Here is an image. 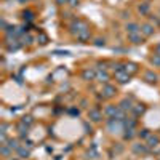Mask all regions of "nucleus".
Instances as JSON below:
<instances>
[{
    "label": "nucleus",
    "instance_id": "nucleus-1",
    "mask_svg": "<svg viewBox=\"0 0 160 160\" xmlns=\"http://www.w3.org/2000/svg\"><path fill=\"white\" fill-rule=\"evenodd\" d=\"M115 78L118 80L120 83H126L128 80H130V74H128V72H115Z\"/></svg>",
    "mask_w": 160,
    "mask_h": 160
},
{
    "label": "nucleus",
    "instance_id": "nucleus-2",
    "mask_svg": "<svg viewBox=\"0 0 160 160\" xmlns=\"http://www.w3.org/2000/svg\"><path fill=\"white\" fill-rule=\"evenodd\" d=\"M77 38L82 40V42H83V40H88V38H90V30H88V27H86V29H82L80 32H77Z\"/></svg>",
    "mask_w": 160,
    "mask_h": 160
},
{
    "label": "nucleus",
    "instance_id": "nucleus-3",
    "mask_svg": "<svg viewBox=\"0 0 160 160\" xmlns=\"http://www.w3.org/2000/svg\"><path fill=\"white\" fill-rule=\"evenodd\" d=\"M139 29H141V27L138 26V24H134V22L126 24V30H128V34H138Z\"/></svg>",
    "mask_w": 160,
    "mask_h": 160
},
{
    "label": "nucleus",
    "instance_id": "nucleus-4",
    "mask_svg": "<svg viewBox=\"0 0 160 160\" xmlns=\"http://www.w3.org/2000/svg\"><path fill=\"white\" fill-rule=\"evenodd\" d=\"M104 96H106V98H110V96H114V93H115V88L114 86H110V85H106L104 86Z\"/></svg>",
    "mask_w": 160,
    "mask_h": 160
},
{
    "label": "nucleus",
    "instance_id": "nucleus-5",
    "mask_svg": "<svg viewBox=\"0 0 160 160\" xmlns=\"http://www.w3.org/2000/svg\"><path fill=\"white\" fill-rule=\"evenodd\" d=\"M141 30H142L144 35H152L154 34V27H152L150 24H144V26L141 27Z\"/></svg>",
    "mask_w": 160,
    "mask_h": 160
},
{
    "label": "nucleus",
    "instance_id": "nucleus-6",
    "mask_svg": "<svg viewBox=\"0 0 160 160\" xmlns=\"http://www.w3.org/2000/svg\"><path fill=\"white\" fill-rule=\"evenodd\" d=\"M128 38H130L133 43H136V45H138V43H142V37H141L139 34H128Z\"/></svg>",
    "mask_w": 160,
    "mask_h": 160
},
{
    "label": "nucleus",
    "instance_id": "nucleus-7",
    "mask_svg": "<svg viewBox=\"0 0 160 160\" xmlns=\"http://www.w3.org/2000/svg\"><path fill=\"white\" fill-rule=\"evenodd\" d=\"M82 75H83V78H85V80H93L96 74H94V70L86 69V70H83V74H82Z\"/></svg>",
    "mask_w": 160,
    "mask_h": 160
},
{
    "label": "nucleus",
    "instance_id": "nucleus-8",
    "mask_svg": "<svg viewBox=\"0 0 160 160\" xmlns=\"http://www.w3.org/2000/svg\"><path fill=\"white\" fill-rule=\"evenodd\" d=\"M157 144H158V136H149V139H147V146H150V147H154V146H157Z\"/></svg>",
    "mask_w": 160,
    "mask_h": 160
},
{
    "label": "nucleus",
    "instance_id": "nucleus-9",
    "mask_svg": "<svg viewBox=\"0 0 160 160\" xmlns=\"http://www.w3.org/2000/svg\"><path fill=\"white\" fill-rule=\"evenodd\" d=\"M90 117L94 120V122H99V120H101V114H99L96 109H91V110H90Z\"/></svg>",
    "mask_w": 160,
    "mask_h": 160
},
{
    "label": "nucleus",
    "instance_id": "nucleus-10",
    "mask_svg": "<svg viewBox=\"0 0 160 160\" xmlns=\"http://www.w3.org/2000/svg\"><path fill=\"white\" fill-rule=\"evenodd\" d=\"M146 80H147L149 83H155L157 82V75L154 74V72H147V74H146Z\"/></svg>",
    "mask_w": 160,
    "mask_h": 160
},
{
    "label": "nucleus",
    "instance_id": "nucleus-11",
    "mask_svg": "<svg viewBox=\"0 0 160 160\" xmlns=\"http://www.w3.org/2000/svg\"><path fill=\"white\" fill-rule=\"evenodd\" d=\"M120 107H122V110H126V109H133L131 102H130V101H126V99L120 102Z\"/></svg>",
    "mask_w": 160,
    "mask_h": 160
},
{
    "label": "nucleus",
    "instance_id": "nucleus-12",
    "mask_svg": "<svg viewBox=\"0 0 160 160\" xmlns=\"http://www.w3.org/2000/svg\"><path fill=\"white\" fill-rule=\"evenodd\" d=\"M98 78L101 80V82H107V80H109V75L106 74V72H99V74H98Z\"/></svg>",
    "mask_w": 160,
    "mask_h": 160
},
{
    "label": "nucleus",
    "instance_id": "nucleus-13",
    "mask_svg": "<svg viewBox=\"0 0 160 160\" xmlns=\"http://www.w3.org/2000/svg\"><path fill=\"white\" fill-rule=\"evenodd\" d=\"M133 149H134V152H141V154H146L147 152V147H144V146H134Z\"/></svg>",
    "mask_w": 160,
    "mask_h": 160
},
{
    "label": "nucleus",
    "instance_id": "nucleus-14",
    "mask_svg": "<svg viewBox=\"0 0 160 160\" xmlns=\"http://www.w3.org/2000/svg\"><path fill=\"white\" fill-rule=\"evenodd\" d=\"M18 152H19V155H21V157H29V150H24V149H21V147H19V149H18Z\"/></svg>",
    "mask_w": 160,
    "mask_h": 160
},
{
    "label": "nucleus",
    "instance_id": "nucleus-15",
    "mask_svg": "<svg viewBox=\"0 0 160 160\" xmlns=\"http://www.w3.org/2000/svg\"><path fill=\"white\" fill-rule=\"evenodd\" d=\"M139 136H141V138H149L150 133H149V130H142V131L139 133Z\"/></svg>",
    "mask_w": 160,
    "mask_h": 160
},
{
    "label": "nucleus",
    "instance_id": "nucleus-16",
    "mask_svg": "<svg viewBox=\"0 0 160 160\" xmlns=\"http://www.w3.org/2000/svg\"><path fill=\"white\" fill-rule=\"evenodd\" d=\"M32 18H34V16H32V13H30V11H27V13L24 11V19H27V21H30Z\"/></svg>",
    "mask_w": 160,
    "mask_h": 160
},
{
    "label": "nucleus",
    "instance_id": "nucleus-17",
    "mask_svg": "<svg viewBox=\"0 0 160 160\" xmlns=\"http://www.w3.org/2000/svg\"><path fill=\"white\" fill-rule=\"evenodd\" d=\"M22 123H24V125H26V123L30 125V123H32V118H30V117H24V118H22Z\"/></svg>",
    "mask_w": 160,
    "mask_h": 160
},
{
    "label": "nucleus",
    "instance_id": "nucleus-18",
    "mask_svg": "<svg viewBox=\"0 0 160 160\" xmlns=\"http://www.w3.org/2000/svg\"><path fill=\"white\" fill-rule=\"evenodd\" d=\"M67 2H69L70 6H77L78 5V0H67Z\"/></svg>",
    "mask_w": 160,
    "mask_h": 160
},
{
    "label": "nucleus",
    "instance_id": "nucleus-19",
    "mask_svg": "<svg viewBox=\"0 0 160 160\" xmlns=\"http://www.w3.org/2000/svg\"><path fill=\"white\" fill-rule=\"evenodd\" d=\"M134 112H136V114H141V112H144V107H142V106H141V107H139V106L134 107Z\"/></svg>",
    "mask_w": 160,
    "mask_h": 160
},
{
    "label": "nucleus",
    "instance_id": "nucleus-20",
    "mask_svg": "<svg viewBox=\"0 0 160 160\" xmlns=\"http://www.w3.org/2000/svg\"><path fill=\"white\" fill-rule=\"evenodd\" d=\"M152 62H154V64H160V56H154V58H152Z\"/></svg>",
    "mask_w": 160,
    "mask_h": 160
},
{
    "label": "nucleus",
    "instance_id": "nucleus-21",
    "mask_svg": "<svg viewBox=\"0 0 160 160\" xmlns=\"http://www.w3.org/2000/svg\"><path fill=\"white\" fill-rule=\"evenodd\" d=\"M149 10V6L147 5H144V6H139V11H142V13H146Z\"/></svg>",
    "mask_w": 160,
    "mask_h": 160
},
{
    "label": "nucleus",
    "instance_id": "nucleus-22",
    "mask_svg": "<svg viewBox=\"0 0 160 160\" xmlns=\"http://www.w3.org/2000/svg\"><path fill=\"white\" fill-rule=\"evenodd\" d=\"M40 43H42V45L46 43V37H45V35H40Z\"/></svg>",
    "mask_w": 160,
    "mask_h": 160
},
{
    "label": "nucleus",
    "instance_id": "nucleus-23",
    "mask_svg": "<svg viewBox=\"0 0 160 160\" xmlns=\"http://www.w3.org/2000/svg\"><path fill=\"white\" fill-rule=\"evenodd\" d=\"M96 45H98V46H101V45H104V40H101V38H98V40H96Z\"/></svg>",
    "mask_w": 160,
    "mask_h": 160
},
{
    "label": "nucleus",
    "instance_id": "nucleus-24",
    "mask_svg": "<svg viewBox=\"0 0 160 160\" xmlns=\"http://www.w3.org/2000/svg\"><path fill=\"white\" fill-rule=\"evenodd\" d=\"M56 2H58V5H62V3H66L67 0H56Z\"/></svg>",
    "mask_w": 160,
    "mask_h": 160
}]
</instances>
